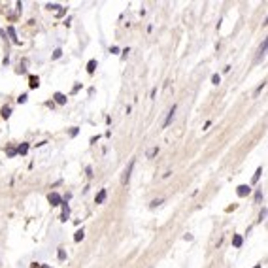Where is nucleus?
<instances>
[{"instance_id": "obj_1", "label": "nucleus", "mask_w": 268, "mask_h": 268, "mask_svg": "<svg viewBox=\"0 0 268 268\" xmlns=\"http://www.w3.org/2000/svg\"><path fill=\"white\" fill-rule=\"evenodd\" d=\"M132 168H134V161H130V162H128V166H127V170H125V174H123V178H121V183H123V185H127L128 181H130Z\"/></svg>"}, {"instance_id": "obj_2", "label": "nucleus", "mask_w": 268, "mask_h": 268, "mask_svg": "<svg viewBox=\"0 0 268 268\" xmlns=\"http://www.w3.org/2000/svg\"><path fill=\"white\" fill-rule=\"evenodd\" d=\"M49 204H51V206H60V204H63V198H60V194L51 193V194H49Z\"/></svg>"}, {"instance_id": "obj_3", "label": "nucleus", "mask_w": 268, "mask_h": 268, "mask_svg": "<svg viewBox=\"0 0 268 268\" xmlns=\"http://www.w3.org/2000/svg\"><path fill=\"white\" fill-rule=\"evenodd\" d=\"M176 104H172V108H170V111H168V115H166V119H164V127H168L170 123H172V119H174V113H176Z\"/></svg>"}, {"instance_id": "obj_4", "label": "nucleus", "mask_w": 268, "mask_h": 268, "mask_svg": "<svg viewBox=\"0 0 268 268\" xmlns=\"http://www.w3.org/2000/svg\"><path fill=\"white\" fill-rule=\"evenodd\" d=\"M249 191H251L249 185H238L236 193H238V197H245V194H249Z\"/></svg>"}, {"instance_id": "obj_5", "label": "nucleus", "mask_w": 268, "mask_h": 268, "mask_svg": "<svg viewBox=\"0 0 268 268\" xmlns=\"http://www.w3.org/2000/svg\"><path fill=\"white\" fill-rule=\"evenodd\" d=\"M106 194H108V191H106V189H100L98 194H96V198H95V202H96V204H102V202L106 200Z\"/></svg>"}, {"instance_id": "obj_6", "label": "nucleus", "mask_w": 268, "mask_h": 268, "mask_svg": "<svg viewBox=\"0 0 268 268\" xmlns=\"http://www.w3.org/2000/svg\"><path fill=\"white\" fill-rule=\"evenodd\" d=\"M8 34H9V38H12V42L15 44V45H19L21 42L17 40V34H15V30H13V27H8Z\"/></svg>"}, {"instance_id": "obj_7", "label": "nucleus", "mask_w": 268, "mask_h": 268, "mask_svg": "<svg viewBox=\"0 0 268 268\" xmlns=\"http://www.w3.org/2000/svg\"><path fill=\"white\" fill-rule=\"evenodd\" d=\"M53 98H55V102H57V104H66V96L63 95V92H55V96H53Z\"/></svg>"}, {"instance_id": "obj_8", "label": "nucleus", "mask_w": 268, "mask_h": 268, "mask_svg": "<svg viewBox=\"0 0 268 268\" xmlns=\"http://www.w3.org/2000/svg\"><path fill=\"white\" fill-rule=\"evenodd\" d=\"M68 215H70L68 204H63V215H60V221H66V219H68Z\"/></svg>"}, {"instance_id": "obj_9", "label": "nucleus", "mask_w": 268, "mask_h": 268, "mask_svg": "<svg viewBox=\"0 0 268 268\" xmlns=\"http://www.w3.org/2000/svg\"><path fill=\"white\" fill-rule=\"evenodd\" d=\"M0 115H2L4 119H8V117L12 115V108H9V106H4V108H2V111H0Z\"/></svg>"}, {"instance_id": "obj_10", "label": "nucleus", "mask_w": 268, "mask_h": 268, "mask_svg": "<svg viewBox=\"0 0 268 268\" xmlns=\"http://www.w3.org/2000/svg\"><path fill=\"white\" fill-rule=\"evenodd\" d=\"M95 68H96V60H95V59H91V60H89V64H87V72H89V74H92V72H95Z\"/></svg>"}, {"instance_id": "obj_11", "label": "nucleus", "mask_w": 268, "mask_h": 268, "mask_svg": "<svg viewBox=\"0 0 268 268\" xmlns=\"http://www.w3.org/2000/svg\"><path fill=\"white\" fill-rule=\"evenodd\" d=\"M27 151H28V143H21V146L17 147V153H19V155H25Z\"/></svg>"}, {"instance_id": "obj_12", "label": "nucleus", "mask_w": 268, "mask_h": 268, "mask_svg": "<svg viewBox=\"0 0 268 268\" xmlns=\"http://www.w3.org/2000/svg\"><path fill=\"white\" fill-rule=\"evenodd\" d=\"M242 242H244V240H242V236H240V234H236L234 238H232V245H234V247H240V245H242Z\"/></svg>"}, {"instance_id": "obj_13", "label": "nucleus", "mask_w": 268, "mask_h": 268, "mask_svg": "<svg viewBox=\"0 0 268 268\" xmlns=\"http://www.w3.org/2000/svg\"><path fill=\"white\" fill-rule=\"evenodd\" d=\"M28 85H30V89H36V87L40 85V79H38V78H34V76H32V78H30V81H28Z\"/></svg>"}, {"instance_id": "obj_14", "label": "nucleus", "mask_w": 268, "mask_h": 268, "mask_svg": "<svg viewBox=\"0 0 268 268\" xmlns=\"http://www.w3.org/2000/svg\"><path fill=\"white\" fill-rule=\"evenodd\" d=\"M157 153H159V147H151V149H149V151H147V159H153V157H155L157 155Z\"/></svg>"}, {"instance_id": "obj_15", "label": "nucleus", "mask_w": 268, "mask_h": 268, "mask_svg": "<svg viewBox=\"0 0 268 268\" xmlns=\"http://www.w3.org/2000/svg\"><path fill=\"white\" fill-rule=\"evenodd\" d=\"M83 236H85V232H83V229H81V230H78V232L74 234V240L79 242V240H83Z\"/></svg>"}, {"instance_id": "obj_16", "label": "nucleus", "mask_w": 268, "mask_h": 268, "mask_svg": "<svg viewBox=\"0 0 268 268\" xmlns=\"http://www.w3.org/2000/svg\"><path fill=\"white\" fill-rule=\"evenodd\" d=\"M261 174H262V168H257V172H255V176H253V183H257V181H259Z\"/></svg>"}, {"instance_id": "obj_17", "label": "nucleus", "mask_w": 268, "mask_h": 268, "mask_svg": "<svg viewBox=\"0 0 268 268\" xmlns=\"http://www.w3.org/2000/svg\"><path fill=\"white\" fill-rule=\"evenodd\" d=\"M264 51H266V40H262V44L259 47V55H264Z\"/></svg>"}, {"instance_id": "obj_18", "label": "nucleus", "mask_w": 268, "mask_h": 268, "mask_svg": "<svg viewBox=\"0 0 268 268\" xmlns=\"http://www.w3.org/2000/svg\"><path fill=\"white\" fill-rule=\"evenodd\" d=\"M59 259H60V261H64V259H66V251L63 249V247H59Z\"/></svg>"}, {"instance_id": "obj_19", "label": "nucleus", "mask_w": 268, "mask_h": 268, "mask_svg": "<svg viewBox=\"0 0 268 268\" xmlns=\"http://www.w3.org/2000/svg\"><path fill=\"white\" fill-rule=\"evenodd\" d=\"M219 81H221V78H219V74H213V76H212V83H213V85H217V83H219Z\"/></svg>"}, {"instance_id": "obj_20", "label": "nucleus", "mask_w": 268, "mask_h": 268, "mask_svg": "<svg viewBox=\"0 0 268 268\" xmlns=\"http://www.w3.org/2000/svg\"><path fill=\"white\" fill-rule=\"evenodd\" d=\"M264 217H266V208H262L261 210V215H259V221H264Z\"/></svg>"}, {"instance_id": "obj_21", "label": "nucleus", "mask_w": 268, "mask_h": 268, "mask_svg": "<svg viewBox=\"0 0 268 268\" xmlns=\"http://www.w3.org/2000/svg\"><path fill=\"white\" fill-rule=\"evenodd\" d=\"M17 102H19V104H25V102H27V95H21L17 98Z\"/></svg>"}, {"instance_id": "obj_22", "label": "nucleus", "mask_w": 268, "mask_h": 268, "mask_svg": "<svg viewBox=\"0 0 268 268\" xmlns=\"http://www.w3.org/2000/svg\"><path fill=\"white\" fill-rule=\"evenodd\" d=\"M60 55H63V51H60V49H57V51H55V53H53V59H59V57H60Z\"/></svg>"}, {"instance_id": "obj_23", "label": "nucleus", "mask_w": 268, "mask_h": 268, "mask_svg": "<svg viewBox=\"0 0 268 268\" xmlns=\"http://www.w3.org/2000/svg\"><path fill=\"white\" fill-rule=\"evenodd\" d=\"M159 204H162V200H153V202H151V208H155V206H159Z\"/></svg>"}, {"instance_id": "obj_24", "label": "nucleus", "mask_w": 268, "mask_h": 268, "mask_svg": "<svg viewBox=\"0 0 268 268\" xmlns=\"http://www.w3.org/2000/svg\"><path fill=\"white\" fill-rule=\"evenodd\" d=\"M85 172H87V176H89V178L92 176V168H91V166H87V168H85Z\"/></svg>"}, {"instance_id": "obj_25", "label": "nucleus", "mask_w": 268, "mask_h": 268, "mask_svg": "<svg viewBox=\"0 0 268 268\" xmlns=\"http://www.w3.org/2000/svg\"><path fill=\"white\" fill-rule=\"evenodd\" d=\"M47 8H49V9H57V8H60V6H59V4H47Z\"/></svg>"}, {"instance_id": "obj_26", "label": "nucleus", "mask_w": 268, "mask_h": 268, "mask_svg": "<svg viewBox=\"0 0 268 268\" xmlns=\"http://www.w3.org/2000/svg\"><path fill=\"white\" fill-rule=\"evenodd\" d=\"M15 153H17V151H15V149H12V147H9V149H8V155H9V157H13V155H15Z\"/></svg>"}, {"instance_id": "obj_27", "label": "nucleus", "mask_w": 268, "mask_h": 268, "mask_svg": "<svg viewBox=\"0 0 268 268\" xmlns=\"http://www.w3.org/2000/svg\"><path fill=\"white\" fill-rule=\"evenodd\" d=\"M76 134H78V128L74 127V128H72V130H70V136H76Z\"/></svg>"}, {"instance_id": "obj_28", "label": "nucleus", "mask_w": 268, "mask_h": 268, "mask_svg": "<svg viewBox=\"0 0 268 268\" xmlns=\"http://www.w3.org/2000/svg\"><path fill=\"white\" fill-rule=\"evenodd\" d=\"M66 13V9H59V12H57V17H60V15H64Z\"/></svg>"}, {"instance_id": "obj_29", "label": "nucleus", "mask_w": 268, "mask_h": 268, "mask_svg": "<svg viewBox=\"0 0 268 268\" xmlns=\"http://www.w3.org/2000/svg\"><path fill=\"white\" fill-rule=\"evenodd\" d=\"M38 268H51V266H49V264H40Z\"/></svg>"}, {"instance_id": "obj_30", "label": "nucleus", "mask_w": 268, "mask_h": 268, "mask_svg": "<svg viewBox=\"0 0 268 268\" xmlns=\"http://www.w3.org/2000/svg\"><path fill=\"white\" fill-rule=\"evenodd\" d=\"M255 268H261V264H257V266H255Z\"/></svg>"}]
</instances>
